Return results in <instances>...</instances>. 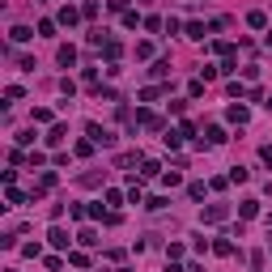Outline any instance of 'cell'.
I'll list each match as a JSON object with an SVG mask.
<instances>
[{
    "label": "cell",
    "instance_id": "1",
    "mask_svg": "<svg viewBox=\"0 0 272 272\" xmlns=\"http://www.w3.org/2000/svg\"><path fill=\"white\" fill-rule=\"evenodd\" d=\"M85 136L94 140V145H102V149L115 145V132H111V128H102V124H85Z\"/></svg>",
    "mask_w": 272,
    "mask_h": 272
},
{
    "label": "cell",
    "instance_id": "2",
    "mask_svg": "<svg viewBox=\"0 0 272 272\" xmlns=\"http://www.w3.org/2000/svg\"><path fill=\"white\" fill-rule=\"evenodd\" d=\"M226 217H230L226 204H208V208H204V221H208V226H217V221H226Z\"/></svg>",
    "mask_w": 272,
    "mask_h": 272
},
{
    "label": "cell",
    "instance_id": "3",
    "mask_svg": "<svg viewBox=\"0 0 272 272\" xmlns=\"http://www.w3.org/2000/svg\"><path fill=\"white\" fill-rule=\"evenodd\" d=\"M55 60H60L64 68H73V64H77V47H68V43H64L60 51H55Z\"/></svg>",
    "mask_w": 272,
    "mask_h": 272
},
{
    "label": "cell",
    "instance_id": "4",
    "mask_svg": "<svg viewBox=\"0 0 272 272\" xmlns=\"http://www.w3.org/2000/svg\"><path fill=\"white\" fill-rule=\"evenodd\" d=\"M9 39H13V43H30L34 30H30V26H13V30H9Z\"/></svg>",
    "mask_w": 272,
    "mask_h": 272
},
{
    "label": "cell",
    "instance_id": "5",
    "mask_svg": "<svg viewBox=\"0 0 272 272\" xmlns=\"http://www.w3.org/2000/svg\"><path fill=\"white\" fill-rule=\"evenodd\" d=\"M64 136H68V128H64V124H55L51 132H47V145H64Z\"/></svg>",
    "mask_w": 272,
    "mask_h": 272
},
{
    "label": "cell",
    "instance_id": "6",
    "mask_svg": "<svg viewBox=\"0 0 272 272\" xmlns=\"http://www.w3.org/2000/svg\"><path fill=\"white\" fill-rule=\"evenodd\" d=\"M226 119H230V124H247V106H238V102H234L230 111H226Z\"/></svg>",
    "mask_w": 272,
    "mask_h": 272
},
{
    "label": "cell",
    "instance_id": "7",
    "mask_svg": "<svg viewBox=\"0 0 272 272\" xmlns=\"http://www.w3.org/2000/svg\"><path fill=\"white\" fill-rule=\"evenodd\" d=\"M77 17H81V13H77L73 5H64V9H60V26H77Z\"/></svg>",
    "mask_w": 272,
    "mask_h": 272
},
{
    "label": "cell",
    "instance_id": "8",
    "mask_svg": "<svg viewBox=\"0 0 272 272\" xmlns=\"http://www.w3.org/2000/svg\"><path fill=\"white\" fill-rule=\"evenodd\" d=\"M247 26H251V30H268V17L255 9V13H247Z\"/></svg>",
    "mask_w": 272,
    "mask_h": 272
},
{
    "label": "cell",
    "instance_id": "9",
    "mask_svg": "<svg viewBox=\"0 0 272 272\" xmlns=\"http://www.w3.org/2000/svg\"><path fill=\"white\" fill-rule=\"evenodd\" d=\"M47 238H51V247H68V230H60V226H51V234H47Z\"/></svg>",
    "mask_w": 272,
    "mask_h": 272
},
{
    "label": "cell",
    "instance_id": "10",
    "mask_svg": "<svg viewBox=\"0 0 272 272\" xmlns=\"http://www.w3.org/2000/svg\"><path fill=\"white\" fill-rule=\"evenodd\" d=\"M119 55H124V47H119V39H106V60H119Z\"/></svg>",
    "mask_w": 272,
    "mask_h": 272
},
{
    "label": "cell",
    "instance_id": "11",
    "mask_svg": "<svg viewBox=\"0 0 272 272\" xmlns=\"http://www.w3.org/2000/svg\"><path fill=\"white\" fill-rule=\"evenodd\" d=\"M238 213H243V217H255V213H259V200H243Z\"/></svg>",
    "mask_w": 272,
    "mask_h": 272
},
{
    "label": "cell",
    "instance_id": "12",
    "mask_svg": "<svg viewBox=\"0 0 272 272\" xmlns=\"http://www.w3.org/2000/svg\"><path fill=\"white\" fill-rule=\"evenodd\" d=\"M226 140H230V136L221 132V128H208V145H226Z\"/></svg>",
    "mask_w": 272,
    "mask_h": 272
},
{
    "label": "cell",
    "instance_id": "13",
    "mask_svg": "<svg viewBox=\"0 0 272 272\" xmlns=\"http://www.w3.org/2000/svg\"><path fill=\"white\" fill-rule=\"evenodd\" d=\"M149 73H153V77H170V60H158V64L149 68Z\"/></svg>",
    "mask_w": 272,
    "mask_h": 272
},
{
    "label": "cell",
    "instance_id": "14",
    "mask_svg": "<svg viewBox=\"0 0 272 272\" xmlns=\"http://www.w3.org/2000/svg\"><path fill=\"white\" fill-rule=\"evenodd\" d=\"M162 183H166V187H179L183 179H179V170H162Z\"/></svg>",
    "mask_w": 272,
    "mask_h": 272
},
{
    "label": "cell",
    "instance_id": "15",
    "mask_svg": "<svg viewBox=\"0 0 272 272\" xmlns=\"http://www.w3.org/2000/svg\"><path fill=\"white\" fill-rule=\"evenodd\" d=\"M230 183H247V166H230Z\"/></svg>",
    "mask_w": 272,
    "mask_h": 272
},
{
    "label": "cell",
    "instance_id": "16",
    "mask_svg": "<svg viewBox=\"0 0 272 272\" xmlns=\"http://www.w3.org/2000/svg\"><path fill=\"white\" fill-rule=\"evenodd\" d=\"M187 39H204V26H200V21H187Z\"/></svg>",
    "mask_w": 272,
    "mask_h": 272
},
{
    "label": "cell",
    "instance_id": "17",
    "mask_svg": "<svg viewBox=\"0 0 272 272\" xmlns=\"http://www.w3.org/2000/svg\"><path fill=\"white\" fill-rule=\"evenodd\" d=\"M77 238H81V247H94V243H98V234H94V230H81Z\"/></svg>",
    "mask_w": 272,
    "mask_h": 272
},
{
    "label": "cell",
    "instance_id": "18",
    "mask_svg": "<svg viewBox=\"0 0 272 272\" xmlns=\"http://www.w3.org/2000/svg\"><path fill=\"white\" fill-rule=\"evenodd\" d=\"M213 251H217V255H234V243L221 238V243H213Z\"/></svg>",
    "mask_w": 272,
    "mask_h": 272
},
{
    "label": "cell",
    "instance_id": "19",
    "mask_svg": "<svg viewBox=\"0 0 272 272\" xmlns=\"http://www.w3.org/2000/svg\"><path fill=\"white\" fill-rule=\"evenodd\" d=\"M158 94H162L158 85H145V89H140V102H153V98H158Z\"/></svg>",
    "mask_w": 272,
    "mask_h": 272
},
{
    "label": "cell",
    "instance_id": "20",
    "mask_svg": "<svg viewBox=\"0 0 272 272\" xmlns=\"http://www.w3.org/2000/svg\"><path fill=\"white\" fill-rule=\"evenodd\" d=\"M111 13H128V0H111Z\"/></svg>",
    "mask_w": 272,
    "mask_h": 272
},
{
    "label": "cell",
    "instance_id": "21",
    "mask_svg": "<svg viewBox=\"0 0 272 272\" xmlns=\"http://www.w3.org/2000/svg\"><path fill=\"white\" fill-rule=\"evenodd\" d=\"M268 243H272V234H268Z\"/></svg>",
    "mask_w": 272,
    "mask_h": 272
},
{
    "label": "cell",
    "instance_id": "22",
    "mask_svg": "<svg viewBox=\"0 0 272 272\" xmlns=\"http://www.w3.org/2000/svg\"><path fill=\"white\" fill-rule=\"evenodd\" d=\"M268 106H272V98H268Z\"/></svg>",
    "mask_w": 272,
    "mask_h": 272
}]
</instances>
